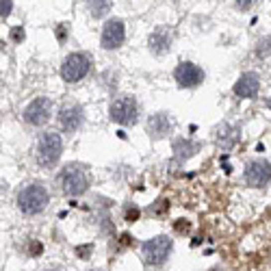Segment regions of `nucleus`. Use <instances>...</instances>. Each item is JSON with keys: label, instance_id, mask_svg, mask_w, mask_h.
I'll use <instances>...</instances> for the list:
<instances>
[{"label": "nucleus", "instance_id": "nucleus-28", "mask_svg": "<svg viewBox=\"0 0 271 271\" xmlns=\"http://www.w3.org/2000/svg\"><path fill=\"white\" fill-rule=\"evenodd\" d=\"M210 271H219V269H210Z\"/></svg>", "mask_w": 271, "mask_h": 271}, {"label": "nucleus", "instance_id": "nucleus-29", "mask_svg": "<svg viewBox=\"0 0 271 271\" xmlns=\"http://www.w3.org/2000/svg\"><path fill=\"white\" fill-rule=\"evenodd\" d=\"M93 271H95V269H93Z\"/></svg>", "mask_w": 271, "mask_h": 271}, {"label": "nucleus", "instance_id": "nucleus-15", "mask_svg": "<svg viewBox=\"0 0 271 271\" xmlns=\"http://www.w3.org/2000/svg\"><path fill=\"white\" fill-rule=\"evenodd\" d=\"M87 7L93 17H102L111 11V0H87Z\"/></svg>", "mask_w": 271, "mask_h": 271}, {"label": "nucleus", "instance_id": "nucleus-13", "mask_svg": "<svg viewBox=\"0 0 271 271\" xmlns=\"http://www.w3.org/2000/svg\"><path fill=\"white\" fill-rule=\"evenodd\" d=\"M81 122H83V113L76 106H68L59 113V124H61V128L65 132H74L81 126Z\"/></svg>", "mask_w": 271, "mask_h": 271}, {"label": "nucleus", "instance_id": "nucleus-10", "mask_svg": "<svg viewBox=\"0 0 271 271\" xmlns=\"http://www.w3.org/2000/svg\"><path fill=\"white\" fill-rule=\"evenodd\" d=\"M245 180L252 186H265L271 182V165L267 161H254L245 167Z\"/></svg>", "mask_w": 271, "mask_h": 271}, {"label": "nucleus", "instance_id": "nucleus-21", "mask_svg": "<svg viewBox=\"0 0 271 271\" xmlns=\"http://www.w3.org/2000/svg\"><path fill=\"white\" fill-rule=\"evenodd\" d=\"M9 35H11V41H15V44L24 41V28H22V26H13Z\"/></svg>", "mask_w": 271, "mask_h": 271}, {"label": "nucleus", "instance_id": "nucleus-12", "mask_svg": "<svg viewBox=\"0 0 271 271\" xmlns=\"http://www.w3.org/2000/svg\"><path fill=\"white\" fill-rule=\"evenodd\" d=\"M172 130V119L165 115V113H156L148 119V132L154 137V139H161V137H165L167 132Z\"/></svg>", "mask_w": 271, "mask_h": 271}, {"label": "nucleus", "instance_id": "nucleus-4", "mask_svg": "<svg viewBox=\"0 0 271 271\" xmlns=\"http://www.w3.org/2000/svg\"><path fill=\"white\" fill-rule=\"evenodd\" d=\"M89 68H91V59L83 52H72L70 57H65V61L61 65V76L68 83H78L81 78L87 76Z\"/></svg>", "mask_w": 271, "mask_h": 271}, {"label": "nucleus", "instance_id": "nucleus-8", "mask_svg": "<svg viewBox=\"0 0 271 271\" xmlns=\"http://www.w3.org/2000/svg\"><path fill=\"white\" fill-rule=\"evenodd\" d=\"M174 78H176V83L180 87H197L204 81V72L195 63L182 61L176 68V72H174Z\"/></svg>", "mask_w": 271, "mask_h": 271}, {"label": "nucleus", "instance_id": "nucleus-23", "mask_svg": "<svg viewBox=\"0 0 271 271\" xmlns=\"http://www.w3.org/2000/svg\"><path fill=\"white\" fill-rule=\"evenodd\" d=\"M139 215H141L139 208H137V206H130L128 210H126V221H137V219H139Z\"/></svg>", "mask_w": 271, "mask_h": 271}, {"label": "nucleus", "instance_id": "nucleus-5", "mask_svg": "<svg viewBox=\"0 0 271 271\" xmlns=\"http://www.w3.org/2000/svg\"><path fill=\"white\" fill-rule=\"evenodd\" d=\"M143 261H146L148 265H152V267H159V265H163L167 261V256H170L172 252V239L167 237H154L143 243Z\"/></svg>", "mask_w": 271, "mask_h": 271}, {"label": "nucleus", "instance_id": "nucleus-6", "mask_svg": "<svg viewBox=\"0 0 271 271\" xmlns=\"http://www.w3.org/2000/svg\"><path fill=\"white\" fill-rule=\"evenodd\" d=\"M111 119L122 126H130L137 122V117H139V106H137L135 98H128V95H124V98H117L115 102L111 104Z\"/></svg>", "mask_w": 271, "mask_h": 271}, {"label": "nucleus", "instance_id": "nucleus-27", "mask_svg": "<svg viewBox=\"0 0 271 271\" xmlns=\"http://www.w3.org/2000/svg\"><path fill=\"white\" fill-rule=\"evenodd\" d=\"M267 106L271 108V95H269V100H267Z\"/></svg>", "mask_w": 271, "mask_h": 271}, {"label": "nucleus", "instance_id": "nucleus-17", "mask_svg": "<svg viewBox=\"0 0 271 271\" xmlns=\"http://www.w3.org/2000/svg\"><path fill=\"white\" fill-rule=\"evenodd\" d=\"M174 230L178 234H189L191 232V221L189 219H178L176 224H174Z\"/></svg>", "mask_w": 271, "mask_h": 271}, {"label": "nucleus", "instance_id": "nucleus-22", "mask_svg": "<svg viewBox=\"0 0 271 271\" xmlns=\"http://www.w3.org/2000/svg\"><path fill=\"white\" fill-rule=\"evenodd\" d=\"M41 252H44V245H41L39 241H31V243H28V254L31 256H39Z\"/></svg>", "mask_w": 271, "mask_h": 271}, {"label": "nucleus", "instance_id": "nucleus-3", "mask_svg": "<svg viewBox=\"0 0 271 271\" xmlns=\"http://www.w3.org/2000/svg\"><path fill=\"white\" fill-rule=\"evenodd\" d=\"M61 150H63V143H61V137L57 132H44L39 137V143H37V161L39 165L44 167H50L59 161L61 156Z\"/></svg>", "mask_w": 271, "mask_h": 271}, {"label": "nucleus", "instance_id": "nucleus-16", "mask_svg": "<svg viewBox=\"0 0 271 271\" xmlns=\"http://www.w3.org/2000/svg\"><path fill=\"white\" fill-rule=\"evenodd\" d=\"M256 54H258L261 59L271 57V35H269V37H263L261 41H258V46H256Z\"/></svg>", "mask_w": 271, "mask_h": 271}, {"label": "nucleus", "instance_id": "nucleus-11", "mask_svg": "<svg viewBox=\"0 0 271 271\" xmlns=\"http://www.w3.org/2000/svg\"><path fill=\"white\" fill-rule=\"evenodd\" d=\"M258 87H261L258 76L248 72V74H243L237 81V85H234V93H237L239 98H254V95L258 93Z\"/></svg>", "mask_w": 271, "mask_h": 271}, {"label": "nucleus", "instance_id": "nucleus-2", "mask_svg": "<svg viewBox=\"0 0 271 271\" xmlns=\"http://www.w3.org/2000/svg\"><path fill=\"white\" fill-rule=\"evenodd\" d=\"M17 204H20L22 213L26 215H35L39 213V210L46 208L48 204V191L44 184H28L24 186L20 191V195H17Z\"/></svg>", "mask_w": 271, "mask_h": 271}, {"label": "nucleus", "instance_id": "nucleus-7", "mask_svg": "<svg viewBox=\"0 0 271 271\" xmlns=\"http://www.w3.org/2000/svg\"><path fill=\"white\" fill-rule=\"evenodd\" d=\"M52 115V102L48 98H37L24 108V119L33 126H44Z\"/></svg>", "mask_w": 271, "mask_h": 271}, {"label": "nucleus", "instance_id": "nucleus-9", "mask_svg": "<svg viewBox=\"0 0 271 271\" xmlns=\"http://www.w3.org/2000/svg\"><path fill=\"white\" fill-rule=\"evenodd\" d=\"M126 31H124V22L122 20H108L102 28V48L106 50H113V48H119L124 44Z\"/></svg>", "mask_w": 271, "mask_h": 271}, {"label": "nucleus", "instance_id": "nucleus-18", "mask_svg": "<svg viewBox=\"0 0 271 271\" xmlns=\"http://www.w3.org/2000/svg\"><path fill=\"white\" fill-rule=\"evenodd\" d=\"M91 252H93V245H91V243H87V245H78V248H76V256H78V258H83V261H87V258L91 256Z\"/></svg>", "mask_w": 271, "mask_h": 271}, {"label": "nucleus", "instance_id": "nucleus-19", "mask_svg": "<svg viewBox=\"0 0 271 271\" xmlns=\"http://www.w3.org/2000/svg\"><path fill=\"white\" fill-rule=\"evenodd\" d=\"M13 9V0H0V17H7Z\"/></svg>", "mask_w": 271, "mask_h": 271}, {"label": "nucleus", "instance_id": "nucleus-24", "mask_svg": "<svg viewBox=\"0 0 271 271\" xmlns=\"http://www.w3.org/2000/svg\"><path fill=\"white\" fill-rule=\"evenodd\" d=\"M57 39L59 41L68 39V24H59V26H57Z\"/></svg>", "mask_w": 271, "mask_h": 271}, {"label": "nucleus", "instance_id": "nucleus-20", "mask_svg": "<svg viewBox=\"0 0 271 271\" xmlns=\"http://www.w3.org/2000/svg\"><path fill=\"white\" fill-rule=\"evenodd\" d=\"M117 243H119V248H122V250H124V248H132V245H135V239H132L128 232H124L122 237L117 239Z\"/></svg>", "mask_w": 271, "mask_h": 271}, {"label": "nucleus", "instance_id": "nucleus-25", "mask_svg": "<svg viewBox=\"0 0 271 271\" xmlns=\"http://www.w3.org/2000/svg\"><path fill=\"white\" fill-rule=\"evenodd\" d=\"M156 215H163V213H167V210H170V202H165V200H161V204L159 206H154L152 208Z\"/></svg>", "mask_w": 271, "mask_h": 271}, {"label": "nucleus", "instance_id": "nucleus-14", "mask_svg": "<svg viewBox=\"0 0 271 271\" xmlns=\"http://www.w3.org/2000/svg\"><path fill=\"white\" fill-rule=\"evenodd\" d=\"M148 44L150 48L156 52V54H163V52H167L170 50V44H172V35L170 31H167L165 26H159L156 31L150 35V39H148Z\"/></svg>", "mask_w": 271, "mask_h": 271}, {"label": "nucleus", "instance_id": "nucleus-26", "mask_svg": "<svg viewBox=\"0 0 271 271\" xmlns=\"http://www.w3.org/2000/svg\"><path fill=\"white\" fill-rule=\"evenodd\" d=\"M234 2H237L241 9H250V7H254L256 0H234Z\"/></svg>", "mask_w": 271, "mask_h": 271}, {"label": "nucleus", "instance_id": "nucleus-1", "mask_svg": "<svg viewBox=\"0 0 271 271\" xmlns=\"http://www.w3.org/2000/svg\"><path fill=\"white\" fill-rule=\"evenodd\" d=\"M57 182L63 189V193L81 195V193H85L87 186H89V176L81 165H68V167H63L61 174L57 176Z\"/></svg>", "mask_w": 271, "mask_h": 271}]
</instances>
